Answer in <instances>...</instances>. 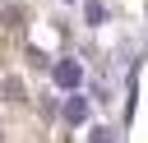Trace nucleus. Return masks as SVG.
<instances>
[{"mask_svg":"<svg viewBox=\"0 0 148 143\" xmlns=\"http://www.w3.org/2000/svg\"><path fill=\"white\" fill-rule=\"evenodd\" d=\"M51 78L65 88V92H74L79 83H83V65L74 60V55H65V60H56V69H51Z\"/></svg>","mask_w":148,"mask_h":143,"instance_id":"f257e3e1","label":"nucleus"},{"mask_svg":"<svg viewBox=\"0 0 148 143\" xmlns=\"http://www.w3.org/2000/svg\"><path fill=\"white\" fill-rule=\"evenodd\" d=\"M60 115H65L69 125H88V115H92V106H88V97H79V92H69V97H65V106H60Z\"/></svg>","mask_w":148,"mask_h":143,"instance_id":"f03ea898","label":"nucleus"},{"mask_svg":"<svg viewBox=\"0 0 148 143\" xmlns=\"http://www.w3.org/2000/svg\"><path fill=\"white\" fill-rule=\"evenodd\" d=\"M83 18H88V23H102V18H106V5H102V0H88V5H83Z\"/></svg>","mask_w":148,"mask_h":143,"instance_id":"7ed1b4c3","label":"nucleus"},{"mask_svg":"<svg viewBox=\"0 0 148 143\" xmlns=\"http://www.w3.org/2000/svg\"><path fill=\"white\" fill-rule=\"evenodd\" d=\"M92 143H116V129H106V125H97V129H92Z\"/></svg>","mask_w":148,"mask_h":143,"instance_id":"20e7f679","label":"nucleus"},{"mask_svg":"<svg viewBox=\"0 0 148 143\" xmlns=\"http://www.w3.org/2000/svg\"><path fill=\"white\" fill-rule=\"evenodd\" d=\"M65 5H74V0H65Z\"/></svg>","mask_w":148,"mask_h":143,"instance_id":"39448f33","label":"nucleus"}]
</instances>
